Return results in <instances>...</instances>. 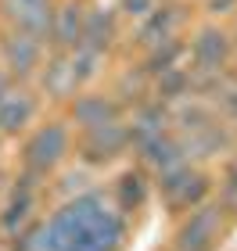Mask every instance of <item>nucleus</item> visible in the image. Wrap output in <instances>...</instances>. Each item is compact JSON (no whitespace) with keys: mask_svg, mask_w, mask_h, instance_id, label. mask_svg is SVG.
I'll use <instances>...</instances> for the list:
<instances>
[{"mask_svg":"<svg viewBox=\"0 0 237 251\" xmlns=\"http://www.w3.org/2000/svg\"><path fill=\"white\" fill-rule=\"evenodd\" d=\"M126 215L105 194L90 190L65 201L43 226L26 233L22 251H122Z\"/></svg>","mask_w":237,"mask_h":251,"instance_id":"nucleus-1","label":"nucleus"},{"mask_svg":"<svg viewBox=\"0 0 237 251\" xmlns=\"http://www.w3.org/2000/svg\"><path fill=\"white\" fill-rule=\"evenodd\" d=\"M227 212L230 208L223 201H201L198 208H190V215L176 226L173 251H216L227 230Z\"/></svg>","mask_w":237,"mask_h":251,"instance_id":"nucleus-2","label":"nucleus"},{"mask_svg":"<svg viewBox=\"0 0 237 251\" xmlns=\"http://www.w3.org/2000/svg\"><path fill=\"white\" fill-rule=\"evenodd\" d=\"M69 147H72L69 126H65V122H43L40 129L26 140V151H22L26 173L29 176H47L51 169H58L65 162Z\"/></svg>","mask_w":237,"mask_h":251,"instance_id":"nucleus-3","label":"nucleus"},{"mask_svg":"<svg viewBox=\"0 0 237 251\" xmlns=\"http://www.w3.org/2000/svg\"><path fill=\"white\" fill-rule=\"evenodd\" d=\"M43 50H47V43L29 36V32H18L11 29L4 40H0V58H4V72L15 79H29L36 75L43 68Z\"/></svg>","mask_w":237,"mask_h":251,"instance_id":"nucleus-4","label":"nucleus"},{"mask_svg":"<svg viewBox=\"0 0 237 251\" xmlns=\"http://www.w3.org/2000/svg\"><path fill=\"white\" fill-rule=\"evenodd\" d=\"M158 190H162V198H165L169 208L190 212V208H198V204L205 201V194H209V176L198 173V169H190V162H187V165L173 169V173L158 176Z\"/></svg>","mask_w":237,"mask_h":251,"instance_id":"nucleus-5","label":"nucleus"},{"mask_svg":"<svg viewBox=\"0 0 237 251\" xmlns=\"http://www.w3.org/2000/svg\"><path fill=\"white\" fill-rule=\"evenodd\" d=\"M230 54H234V40L219 25H205L190 40V61H194L190 72L194 75H219L223 68H227Z\"/></svg>","mask_w":237,"mask_h":251,"instance_id":"nucleus-6","label":"nucleus"},{"mask_svg":"<svg viewBox=\"0 0 237 251\" xmlns=\"http://www.w3.org/2000/svg\"><path fill=\"white\" fill-rule=\"evenodd\" d=\"M79 151H83V158L90 165H108V162H115L119 154L130 151V129L122 122L97 126V129H83Z\"/></svg>","mask_w":237,"mask_h":251,"instance_id":"nucleus-7","label":"nucleus"},{"mask_svg":"<svg viewBox=\"0 0 237 251\" xmlns=\"http://www.w3.org/2000/svg\"><path fill=\"white\" fill-rule=\"evenodd\" d=\"M4 18L11 29L29 32L47 43L51 36V18H54V0H4Z\"/></svg>","mask_w":237,"mask_h":251,"instance_id":"nucleus-8","label":"nucleus"},{"mask_svg":"<svg viewBox=\"0 0 237 251\" xmlns=\"http://www.w3.org/2000/svg\"><path fill=\"white\" fill-rule=\"evenodd\" d=\"M137 151H140V158H144V165L155 169L158 176H165V173H173V169H180V165L190 162V158H187V147H184V140H180V133H173V129L158 133L155 140L140 144Z\"/></svg>","mask_w":237,"mask_h":251,"instance_id":"nucleus-9","label":"nucleus"},{"mask_svg":"<svg viewBox=\"0 0 237 251\" xmlns=\"http://www.w3.org/2000/svg\"><path fill=\"white\" fill-rule=\"evenodd\" d=\"M72 119L79 129H97V126L122 122V100L111 94H79L72 100Z\"/></svg>","mask_w":237,"mask_h":251,"instance_id":"nucleus-10","label":"nucleus"},{"mask_svg":"<svg viewBox=\"0 0 237 251\" xmlns=\"http://www.w3.org/2000/svg\"><path fill=\"white\" fill-rule=\"evenodd\" d=\"M83 22H86V4L83 0H61V4H54L47 43L54 50H76L79 32H83Z\"/></svg>","mask_w":237,"mask_h":251,"instance_id":"nucleus-11","label":"nucleus"},{"mask_svg":"<svg viewBox=\"0 0 237 251\" xmlns=\"http://www.w3.org/2000/svg\"><path fill=\"white\" fill-rule=\"evenodd\" d=\"M36 108H40L36 97H32L26 86L11 83L4 94H0V136L22 133L32 119H36Z\"/></svg>","mask_w":237,"mask_h":251,"instance_id":"nucleus-12","label":"nucleus"},{"mask_svg":"<svg viewBox=\"0 0 237 251\" xmlns=\"http://www.w3.org/2000/svg\"><path fill=\"white\" fill-rule=\"evenodd\" d=\"M180 25H184V11H180L176 4H162V7H151L148 15H144L140 22V32H137V40H140V47H148L155 50L158 43H169V40H176V32Z\"/></svg>","mask_w":237,"mask_h":251,"instance_id":"nucleus-13","label":"nucleus"},{"mask_svg":"<svg viewBox=\"0 0 237 251\" xmlns=\"http://www.w3.org/2000/svg\"><path fill=\"white\" fill-rule=\"evenodd\" d=\"M111 43H115V15L105 11V7H86V22H83V32H79L76 50L105 58V50L111 47Z\"/></svg>","mask_w":237,"mask_h":251,"instance_id":"nucleus-14","label":"nucleus"},{"mask_svg":"<svg viewBox=\"0 0 237 251\" xmlns=\"http://www.w3.org/2000/svg\"><path fill=\"white\" fill-rule=\"evenodd\" d=\"M29 183H32V179L26 176L15 190H11V198H7V204H4V212H0V230L11 233V237H18V233H22V226H26V223H29V215H32V204H36V190H32Z\"/></svg>","mask_w":237,"mask_h":251,"instance_id":"nucleus-15","label":"nucleus"},{"mask_svg":"<svg viewBox=\"0 0 237 251\" xmlns=\"http://www.w3.org/2000/svg\"><path fill=\"white\" fill-rule=\"evenodd\" d=\"M126 129H130V144L140 147V144H148V140H155L158 133L169 129V111L162 108V100H155V104H140Z\"/></svg>","mask_w":237,"mask_h":251,"instance_id":"nucleus-16","label":"nucleus"},{"mask_svg":"<svg viewBox=\"0 0 237 251\" xmlns=\"http://www.w3.org/2000/svg\"><path fill=\"white\" fill-rule=\"evenodd\" d=\"M43 86L51 97H72L76 94V75H72V50H58L43 68Z\"/></svg>","mask_w":237,"mask_h":251,"instance_id":"nucleus-17","label":"nucleus"},{"mask_svg":"<svg viewBox=\"0 0 237 251\" xmlns=\"http://www.w3.org/2000/svg\"><path fill=\"white\" fill-rule=\"evenodd\" d=\"M148 201V179H144L140 173H122L119 176V183H115V208L122 215H130V212H140V204Z\"/></svg>","mask_w":237,"mask_h":251,"instance_id":"nucleus-18","label":"nucleus"},{"mask_svg":"<svg viewBox=\"0 0 237 251\" xmlns=\"http://www.w3.org/2000/svg\"><path fill=\"white\" fill-rule=\"evenodd\" d=\"M184 54V43L180 40H169V43H158V47L148 54V72L158 75V72H165V68H176V58Z\"/></svg>","mask_w":237,"mask_h":251,"instance_id":"nucleus-19","label":"nucleus"},{"mask_svg":"<svg viewBox=\"0 0 237 251\" xmlns=\"http://www.w3.org/2000/svg\"><path fill=\"white\" fill-rule=\"evenodd\" d=\"M223 204L237 208V162L227 169V183H223Z\"/></svg>","mask_w":237,"mask_h":251,"instance_id":"nucleus-20","label":"nucleus"},{"mask_svg":"<svg viewBox=\"0 0 237 251\" xmlns=\"http://www.w3.org/2000/svg\"><path fill=\"white\" fill-rule=\"evenodd\" d=\"M151 7H155V0H122V11L133 15V18H144Z\"/></svg>","mask_w":237,"mask_h":251,"instance_id":"nucleus-21","label":"nucleus"},{"mask_svg":"<svg viewBox=\"0 0 237 251\" xmlns=\"http://www.w3.org/2000/svg\"><path fill=\"white\" fill-rule=\"evenodd\" d=\"M219 108L227 111V115H234V119H237V86L219 90Z\"/></svg>","mask_w":237,"mask_h":251,"instance_id":"nucleus-22","label":"nucleus"},{"mask_svg":"<svg viewBox=\"0 0 237 251\" xmlns=\"http://www.w3.org/2000/svg\"><path fill=\"white\" fill-rule=\"evenodd\" d=\"M205 4H209L212 15H227V11H234V7H237V0H205Z\"/></svg>","mask_w":237,"mask_h":251,"instance_id":"nucleus-23","label":"nucleus"},{"mask_svg":"<svg viewBox=\"0 0 237 251\" xmlns=\"http://www.w3.org/2000/svg\"><path fill=\"white\" fill-rule=\"evenodd\" d=\"M11 83H15V79H11V75H7V72H4V68H0V94H4V90H7V86H11Z\"/></svg>","mask_w":237,"mask_h":251,"instance_id":"nucleus-24","label":"nucleus"}]
</instances>
